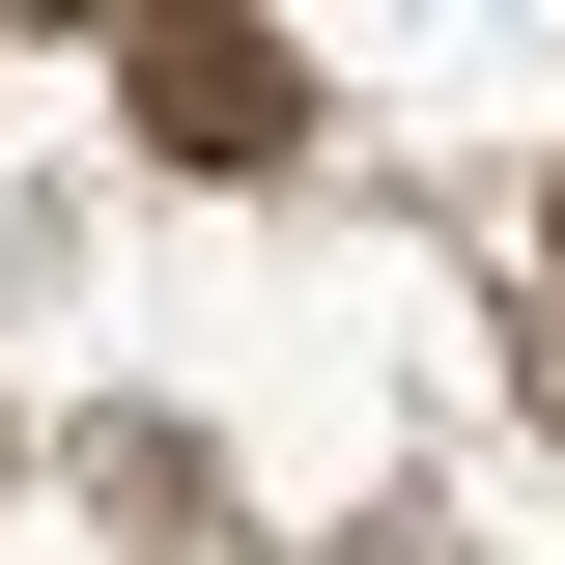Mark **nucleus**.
Returning a JSON list of instances; mask_svg holds the SVG:
<instances>
[{
  "label": "nucleus",
  "mask_w": 565,
  "mask_h": 565,
  "mask_svg": "<svg viewBox=\"0 0 565 565\" xmlns=\"http://www.w3.org/2000/svg\"><path fill=\"white\" fill-rule=\"evenodd\" d=\"M282 114H311L282 29H141V141H170V170H282Z\"/></svg>",
  "instance_id": "nucleus-1"
}]
</instances>
